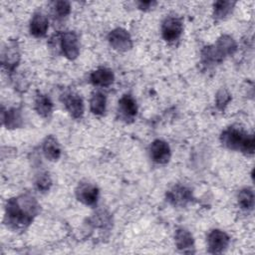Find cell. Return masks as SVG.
Listing matches in <instances>:
<instances>
[{"instance_id":"obj_1","label":"cell","mask_w":255,"mask_h":255,"mask_svg":"<svg viewBox=\"0 0 255 255\" xmlns=\"http://www.w3.org/2000/svg\"><path fill=\"white\" fill-rule=\"evenodd\" d=\"M39 211L40 205L33 195L21 194L7 200L5 222L14 230H24L32 223Z\"/></svg>"},{"instance_id":"obj_2","label":"cell","mask_w":255,"mask_h":255,"mask_svg":"<svg viewBox=\"0 0 255 255\" xmlns=\"http://www.w3.org/2000/svg\"><path fill=\"white\" fill-rule=\"evenodd\" d=\"M220 141L225 147L241 151L245 154H253L255 149L254 135L246 132L237 126H231L225 128L221 132Z\"/></svg>"},{"instance_id":"obj_3","label":"cell","mask_w":255,"mask_h":255,"mask_svg":"<svg viewBox=\"0 0 255 255\" xmlns=\"http://www.w3.org/2000/svg\"><path fill=\"white\" fill-rule=\"evenodd\" d=\"M237 49L236 42L229 35H222L215 44L206 46L201 52V61L205 66L221 63L227 56H231Z\"/></svg>"},{"instance_id":"obj_4","label":"cell","mask_w":255,"mask_h":255,"mask_svg":"<svg viewBox=\"0 0 255 255\" xmlns=\"http://www.w3.org/2000/svg\"><path fill=\"white\" fill-rule=\"evenodd\" d=\"M60 47L64 56L69 60H75L80 54V43L74 31H66L60 36Z\"/></svg>"},{"instance_id":"obj_5","label":"cell","mask_w":255,"mask_h":255,"mask_svg":"<svg viewBox=\"0 0 255 255\" xmlns=\"http://www.w3.org/2000/svg\"><path fill=\"white\" fill-rule=\"evenodd\" d=\"M76 197L85 205L93 206L98 202L99 199V188L96 184L89 181H82L76 188Z\"/></svg>"},{"instance_id":"obj_6","label":"cell","mask_w":255,"mask_h":255,"mask_svg":"<svg viewBox=\"0 0 255 255\" xmlns=\"http://www.w3.org/2000/svg\"><path fill=\"white\" fill-rule=\"evenodd\" d=\"M108 40L112 48L119 52H127L132 48L131 37L124 28H116L112 30L108 36Z\"/></svg>"},{"instance_id":"obj_7","label":"cell","mask_w":255,"mask_h":255,"mask_svg":"<svg viewBox=\"0 0 255 255\" xmlns=\"http://www.w3.org/2000/svg\"><path fill=\"white\" fill-rule=\"evenodd\" d=\"M183 32V24L181 19L177 17H167L161 25V35L166 42H174L178 40Z\"/></svg>"},{"instance_id":"obj_8","label":"cell","mask_w":255,"mask_h":255,"mask_svg":"<svg viewBox=\"0 0 255 255\" xmlns=\"http://www.w3.org/2000/svg\"><path fill=\"white\" fill-rule=\"evenodd\" d=\"M193 196L190 188L184 185H174L166 193V200L174 205L183 207L191 202Z\"/></svg>"},{"instance_id":"obj_9","label":"cell","mask_w":255,"mask_h":255,"mask_svg":"<svg viewBox=\"0 0 255 255\" xmlns=\"http://www.w3.org/2000/svg\"><path fill=\"white\" fill-rule=\"evenodd\" d=\"M229 241V236L224 231L213 229L207 235L208 251L212 254H220L228 247Z\"/></svg>"},{"instance_id":"obj_10","label":"cell","mask_w":255,"mask_h":255,"mask_svg":"<svg viewBox=\"0 0 255 255\" xmlns=\"http://www.w3.org/2000/svg\"><path fill=\"white\" fill-rule=\"evenodd\" d=\"M20 61V51L17 42L9 41L2 50V66L9 72H13Z\"/></svg>"},{"instance_id":"obj_11","label":"cell","mask_w":255,"mask_h":255,"mask_svg":"<svg viewBox=\"0 0 255 255\" xmlns=\"http://www.w3.org/2000/svg\"><path fill=\"white\" fill-rule=\"evenodd\" d=\"M149 155L152 161L158 164H165L169 161L171 151L168 143L162 139H155L149 146Z\"/></svg>"},{"instance_id":"obj_12","label":"cell","mask_w":255,"mask_h":255,"mask_svg":"<svg viewBox=\"0 0 255 255\" xmlns=\"http://www.w3.org/2000/svg\"><path fill=\"white\" fill-rule=\"evenodd\" d=\"M63 103L66 110L74 119H80L84 115V102L80 95L69 92L63 95Z\"/></svg>"},{"instance_id":"obj_13","label":"cell","mask_w":255,"mask_h":255,"mask_svg":"<svg viewBox=\"0 0 255 255\" xmlns=\"http://www.w3.org/2000/svg\"><path fill=\"white\" fill-rule=\"evenodd\" d=\"M119 113L126 121L134 119L137 114V106L131 95L126 94L119 100Z\"/></svg>"},{"instance_id":"obj_14","label":"cell","mask_w":255,"mask_h":255,"mask_svg":"<svg viewBox=\"0 0 255 255\" xmlns=\"http://www.w3.org/2000/svg\"><path fill=\"white\" fill-rule=\"evenodd\" d=\"M175 245L178 250L183 253H193L194 252V240L192 234L184 229L179 228L175 231L174 234Z\"/></svg>"},{"instance_id":"obj_15","label":"cell","mask_w":255,"mask_h":255,"mask_svg":"<svg viewBox=\"0 0 255 255\" xmlns=\"http://www.w3.org/2000/svg\"><path fill=\"white\" fill-rule=\"evenodd\" d=\"M42 150L45 157L51 161H56L61 157L62 149L57 138L50 134L47 135L42 144Z\"/></svg>"},{"instance_id":"obj_16","label":"cell","mask_w":255,"mask_h":255,"mask_svg":"<svg viewBox=\"0 0 255 255\" xmlns=\"http://www.w3.org/2000/svg\"><path fill=\"white\" fill-rule=\"evenodd\" d=\"M49 28V21L47 19V17L38 12L35 13L30 21V33L37 38H41L44 37L48 31Z\"/></svg>"},{"instance_id":"obj_17","label":"cell","mask_w":255,"mask_h":255,"mask_svg":"<svg viewBox=\"0 0 255 255\" xmlns=\"http://www.w3.org/2000/svg\"><path fill=\"white\" fill-rule=\"evenodd\" d=\"M115 75L111 69L99 68L90 75V81L98 87H108L114 83Z\"/></svg>"},{"instance_id":"obj_18","label":"cell","mask_w":255,"mask_h":255,"mask_svg":"<svg viewBox=\"0 0 255 255\" xmlns=\"http://www.w3.org/2000/svg\"><path fill=\"white\" fill-rule=\"evenodd\" d=\"M2 124L5 125L7 128H20L23 124L21 111L16 108H13L7 111L2 109Z\"/></svg>"},{"instance_id":"obj_19","label":"cell","mask_w":255,"mask_h":255,"mask_svg":"<svg viewBox=\"0 0 255 255\" xmlns=\"http://www.w3.org/2000/svg\"><path fill=\"white\" fill-rule=\"evenodd\" d=\"M34 108L39 116L49 118L53 112V103L47 95L38 94L34 101Z\"/></svg>"},{"instance_id":"obj_20","label":"cell","mask_w":255,"mask_h":255,"mask_svg":"<svg viewBox=\"0 0 255 255\" xmlns=\"http://www.w3.org/2000/svg\"><path fill=\"white\" fill-rule=\"evenodd\" d=\"M107 99L105 94L100 91L94 92L90 100V110L96 116H102L106 112Z\"/></svg>"},{"instance_id":"obj_21","label":"cell","mask_w":255,"mask_h":255,"mask_svg":"<svg viewBox=\"0 0 255 255\" xmlns=\"http://www.w3.org/2000/svg\"><path fill=\"white\" fill-rule=\"evenodd\" d=\"M235 2L233 1H217L213 4V17L216 21L225 19L233 10Z\"/></svg>"},{"instance_id":"obj_22","label":"cell","mask_w":255,"mask_h":255,"mask_svg":"<svg viewBox=\"0 0 255 255\" xmlns=\"http://www.w3.org/2000/svg\"><path fill=\"white\" fill-rule=\"evenodd\" d=\"M238 204L244 210H251L254 206V192L250 187L243 188L238 193Z\"/></svg>"},{"instance_id":"obj_23","label":"cell","mask_w":255,"mask_h":255,"mask_svg":"<svg viewBox=\"0 0 255 255\" xmlns=\"http://www.w3.org/2000/svg\"><path fill=\"white\" fill-rule=\"evenodd\" d=\"M35 185L40 192H47L52 185V179L47 172L41 173L40 175H38Z\"/></svg>"},{"instance_id":"obj_24","label":"cell","mask_w":255,"mask_h":255,"mask_svg":"<svg viewBox=\"0 0 255 255\" xmlns=\"http://www.w3.org/2000/svg\"><path fill=\"white\" fill-rule=\"evenodd\" d=\"M54 10L59 18H64L70 14L71 5L67 1H57L54 3Z\"/></svg>"},{"instance_id":"obj_25","label":"cell","mask_w":255,"mask_h":255,"mask_svg":"<svg viewBox=\"0 0 255 255\" xmlns=\"http://www.w3.org/2000/svg\"><path fill=\"white\" fill-rule=\"evenodd\" d=\"M230 100H231V97H230L229 93L226 90L221 89L216 94V106H217V108L220 109V110H223L228 105Z\"/></svg>"},{"instance_id":"obj_26","label":"cell","mask_w":255,"mask_h":255,"mask_svg":"<svg viewBox=\"0 0 255 255\" xmlns=\"http://www.w3.org/2000/svg\"><path fill=\"white\" fill-rule=\"evenodd\" d=\"M155 5H156V2H154V1H139V2H137L138 8L143 11L153 8Z\"/></svg>"}]
</instances>
